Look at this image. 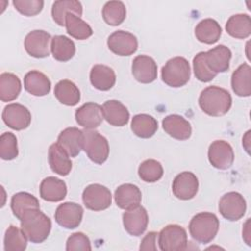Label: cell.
Masks as SVG:
<instances>
[{"label":"cell","mask_w":251,"mask_h":251,"mask_svg":"<svg viewBox=\"0 0 251 251\" xmlns=\"http://www.w3.org/2000/svg\"><path fill=\"white\" fill-rule=\"evenodd\" d=\"M198 103L205 114L212 117H221L229 111L232 98L226 89L211 85L201 91Z\"/></svg>","instance_id":"1"},{"label":"cell","mask_w":251,"mask_h":251,"mask_svg":"<svg viewBox=\"0 0 251 251\" xmlns=\"http://www.w3.org/2000/svg\"><path fill=\"white\" fill-rule=\"evenodd\" d=\"M20 221L21 228L32 243L43 242L48 237L52 227L51 220L40 211V208L26 211Z\"/></svg>","instance_id":"2"},{"label":"cell","mask_w":251,"mask_h":251,"mask_svg":"<svg viewBox=\"0 0 251 251\" xmlns=\"http://www.w3.org/2000/svg\"><path fill=\"white\" fill-rule=\"evenodd\" d=\"M220 227L218 217L210 212H201L190 220L188 229L191 237L199 243H209L217 235Z\"/></svg>","instance_id":"3"},{"label":"cell","mask_w":251,"mask_h":251,"mask_svg":"<svg viewBox=\"0 0 251 251\" xmlns=\"http://www.w3.org/2000/svg\"><path fill=\"white\" fill-rule=\"evenodd\" d=\"M162 80L171 87L185 85L190 78V66L183 57H174L167 61L161 71Z\"/></svg>","instance_id":"4"},{"label":"cell","mask_w":251,"mask_h":251,"mask_svg":"<svg viewBox=\"0 0 251 251\" xmlns=\"http://www.w3.org/2000/svg\"><path fill=\"white\" fill-rule=\"evenodd\" d=\"M83 150L87 157L95 164L101 165L109 157V143L105 136L95 129L83 130Z\"/></svg>","instance_id":"5"},{"label":"cell","mask_w":251,"mask_h":251,"mask_svg":"<svg viewBox=\"0 0 251 251\" xmlns=\"http://www.w3.org/2000/svg\"><path fill=\"white\" fill-rule=\"evenodd\" d=\"M159 247L163 251H181L187 247L186 230L178 225H168L158 233Z\"/></svg>","instance_id":"6"},{"label":"cell","mask_w":251,"mask_h":251,"mask_svg":"<svg viewBox=\"0 0 251 251\" xmlns=\"http://www.w3.org/2000/svg\"><path fill=\"white\" fill-rule=\"evenodd\" d=\"M84 206L92 211H103L112 204V194L109 188L99 183L87 185L82 192Z\"/></svg>","instance_id":"7"},{"label":"cell","mask_w":251,"mask_h":251,"mask_svg":"<svg viewBox=\"0 0 251 251\" xmlns=\"http://www.w3.org/2000/svg\"><path fill=\"white\" fill-rule=\"evenodd\" d=\"M219 212L230 222L238 221L246 212V201L239 192H227L219 201Z\"/></svg>","instance_id":"8"},{"label":"cell","mask_w":251,"mask_h":251,"mask_svg":"<svg viewBox=\"0 0 251 251\" xmlns=\"http://www.w3.org/2000/svg\"><path fill=\"white\" fill-rule=\"evenodd\" d=\"M208 159L214 168L227 170L232 166L234 161L233 149L225 140H215L209 146Z\"/></svg>","instance_id":"9"},{"label":"cell","mask_w":251,"mask_h":251,"mask_svg":"<svg viewBox=\"0 0 251 251\" xmlns=\"http://www.w3.org/2000/svg\"><path fill=\"white\" fill-rule=\"evenodd\" d=\"M51 39V35L45 30H32L25 38V49L33 58H46L51 50L49 45Z\"/></svg>","instance_id":"10"},{"label":"cell","mask_w":251,"mask_h":251,"mask_svg":"<svg viewBox=\"0 0 251 251\" xmlns=\"http://www.w3.org/2000/svg\"><path fill=\"white\" fill-rule=\"evenodd\" d=\"M107 45L118 56H130L136 52L138 41L132 33L125 30H117L108 37Z\"/></svg>","instance_id":"11"},{"label":"cell","mask_w":251,"mask_h":251,"mask_svg":"<svg viewBox=\"0 0 251 251\" xmlns=\"http://www.w3.org/2000/svg\"><path fill=\"white\" fill-rule=\"evenodd\" d=\"M2 120L10 128L23 130L30 125L31 114L25 106L19 103H12L4 108Z\"/></svg>","instance_id":"12"},{"label":"cell","mask_w":251,"mask_h":251,"mask_svg":"<svg viewBox=\"0 0 251 251\" xmlns=\"http://www.w3.org/2000/svg\"><path fill=\"white\" fill-rule=\"evenodd\" d=\"M54 217L59 226L68 229H74L82 221L83 209L77 203L65 202L57 207Z\"/></svg>","instance_id":"13"},{"label":"cell","mask_w":251,"mask_h":251,"mask_svg":"<svg viewBox=\"0 0 251 251\" xmlns=\"http://www.w3.org/2000/svg\"><path fill=\"white\" fill-rule=\"evenodd\" d=\"M123 224L125 229L132 236H140L144 233L148 226V214L144 207L138 205L123 214Z\"/></svg>","instance_id":"14"},{"label":"cell","mask_w":251,"mask_h":251,"mask_svg":"<svg viewBox=\"0 0 251 251\" xmlns=\"http://www.w3.org/2000/svg\"><path fill=\"white\" fill-rule=\"evenodd\" d=\"M198 187L199 182L197 176L191 172H182L175 177L172 190L176 198L190 200L197 194Z\"/></svg>","instance_id":"15"},{"label":"cell","mask_w":251,"mask_h":251,"mask_svg":"<svg viewBox=\"0 0 251 251\" xmlns=\"http://www.w3.org/2000/svg\"><path fill=\"white\" fill-rule=\"evenodd\" d=\"M134 78L141 83H151L158 75V68L155 60L146 55L136 56L131 65Z\"/></svg>","instance_id":"16"},{"label":"cell","mask_w":251,"mask_h":251,"mask_svg":"<svg viewBox=\"0 0 251 251\" xmlns=\"http://www.w3.org/2000/svg\"><path fill=\"white\" fill-rule=\"evenodd\" d=\"M76 123L86 129H94L103 122L102 106L94 102H88L76 109L75 113Z\"/></svg>","instance_id":"17"},{"label":"cell","mask_w":251,"mask_h":251,"mask_svg":"<svg viewBox=\"0 0 251 251\" xmlns=\"http://www.w3.org/2000/svg\"><path fill=\"white\" fill-rule=\"evenodd\" d=\"M83 130L71 126L63 129L58 135L57 143L70 157H76L83 148Z\"/></svg>","instance_id":"18"},{"label":"cell","mask_w":251,"mask_h":251,"mask_svg":"<svg viewBox=\"0 0 251 251\" xmlns=\"http://www.w3.org/2000/svg\"><path fill=\"white\" fill-rule=\"evenodd\" d=\"M162 126L165 132L175 139L186 140L191 136V125L180 115L172 114L165 117L162 121Z\"/></svg>","instance_id":"19"},{"label":"cell","mask_w":251,"mask_h":251,"mask_svg":"<svg viewBox=\"0 0 251 251\" xmlns=\"http://www.w3.org/2000/svg\"><path fill=\"white\" fill-rule=\"evenodd\" d=\"M230 59L231 51L224 44H220L205 52V61L209 69L216 75L225 73L229 69Z\"/></svg>","instance_id":"20"},{"label":"cell","mask_w":251,"mask_h":251,"mask_svg":"<svg viewBox=\"0 0 251 251\" xmlns=\"http://www.w3.org/2000/svg\"><path fill=\"white\" fill-rule=\"evenodd\" d=\"M114 197L119 208L129 210L140 205L142 194L138 186L132 183H124L116 189Z\"/></svg>","instance_id":"21"},{"label":"cell","mask_w":251,"mask_h":251,"mask_svg":"<svg viewBox=\"0 0 251 251\" xmlns=\"http://www.w3.org/2000/svg\"><path fill=\"white\" fill-rule=\"evenodd\" d=\"M40 197L48 202L62 201L67 195V185L64 180L55 177H45L39 186Z\"/></svg>","instance_id":"22"},{"label":"cell","mask_w":251,"mask_h":251,"mask_svg":"<svg viewBox=\"0 0 251 251\" xmlns=\"http://www.w3.org/2000/svg\"><path fill=\"white\" fill-rule=\"evenodd\" d=\"M68 153L56 142L48 149V162L51 170L59 176H65L71 173L73 164Z\"/></svg>","instance_id":"23"},{"label":"cell","mask_w":251,"mask_h":251,"mask_svg":"<svg viewBox=\"0 0 251 251\" xmlns=\"http://www.w3.org/2000/svg\"><path fill=\"white\" fill-rule=\"evenodd\" d=\"M104 119L114 126H124L129 121L127 108L118 100H108L102 106Z\"/></svg>","instance_id":"24"},{"label":"cell","mask_w":251,"mask_h":251,"mask_svg":"<svg viewBox=\"0 0 251 251\" xmlns=\"http://www.w3.org/2000/svg\"><path fill=\"white\" fill-rule=\"evenodd\" d=\"M25 89L33 96H45L50 92L51 81L43 73L32 70L25 74L24 78Z\"/></svg>","instance_id":"25"},{"label":"cell","mask_w":251,"mask_h":251,"mask_svg":"<svg viewBox=\"0 0 251 251\" xmlns=\"http://www.w3.org/2000/svg\"><path fill=\"white\" fill-rule=\"evenodd\" d=\"M91 84L98 90H110L116 83V74L114 70L106 65H94L89 75Z\"/></svg>","instance_id":"26"},{"label":"cell","mask_w":251,"mask_h":251,"mask_svg":"<svg viewBox=\"0 0 251 251\" xmlns=\"http://www.w3.org/2000/svg\"><path fill=\"white\" fill-rule=\"evenodd\" d=\"M231 88L240 97L251 95V67L243 63L231 75Z\"/></svg>","instance_id":"27"},{"label":"cell","mask_w":251,"mask_h":251,"mask_svg":"<svg viewBox=\"0 0 251 251\" xmlns=\"http://www.w3.org/2000/svg\"><path fill=\"white\" fill-rule=\"evenodd\" d=\"M194 33L198 41L205 44H214L222 35V27L216 20L207 18L197 24Z\"/></svg>","instance_id":"28"},{"label":"cell","mask_w":251,"mask_h":251,"mask_svg":"<svg viewBox=\"0 0 251 251\" xmlns=\"http://www.w3.org/2000/svg\"><path fill=\"white\" fill-rule=\"evenodd\" d=\"M54 95L61 104L66 106H75L80 100L78 87L69 79H62L55 85Z\"/></svg>","instance_id":"29"},{"label":"cell","mask_w":251,"mask_h":251,"mask_svg":"<svg viewBox=\"0 0 251 251\" xmlns=\"http://www.w3.org/2000/svg\"><path fill=\"white\" fill-rule=\"evenodd\" d=\"M50 49L53 58L59 62L70 61L75 54V42L65 35H54Z\"/></svg>","instance_id":"30"},{"label":"cell","mask_w":251,"mask_h":251,"mask_svg":"<svg viewBox=\"0 0 251 251\" xmlns=\"http://www.w3.org/2000/svg\"><path fill=\"white\" fill-rule=\"evenodd\" d=\"M69 13L80 17L82 15L81 3L76 0H58L53 3L51 15L54 22L59 25H65V19Z\"/></svg>","instance_id":"31"},{"label":"cell","mask_w":251,"mask_h":251,"mask_svg":"<svg viewBox=\"0 0 251 251\" xmlns=\"http://www.w3.org/2000/svg\"><path fill=\"white\" fill-rule=\"evenodd\" d=\"M226 30L234 38H247L251 34L250 16L247 14L232 15L226 24Z\"/></svg>","instance_id":"32"},{"label":"cell","mask_w":251,"mask_h":251,"mask_svg":"<svg viewBox=\"0 0 251 251\" xmlns=\"http://www.w3.org/2000/svg\"><path fill=\"white\" fill-rule=\"evenodd\" d=\"M131 130L140 138L152 137L158 129L157 120L148 114H137L131 120Z\"/></svg>","instance_id":"33"},{"label":"cell","mask_w":251,"mask_h":251,"mask_svg":"<svg viewBox=\"0 0 251 251\" xmlns=\"http://www.w3.org/2000/svg\"><path fill=\"white\" fill-rule=\"evenodd\" d=\"M22 90V83L18 75L12 73L0 75V99L2 102L15 100Z\"/></svg>","instance_id":"34"},{"label":"cell","mask_w":251,"mask_h":251,"mask_svg":"<svg viewBox=\"0 0 251 251\" xmlns=\"http://www.w3.org/2000/svg\"><path fill=\"white\" fill-rule=\"evenodd\" d=\"M39 208L38 199L28 192L21 191L14 194L11 198V209L18 220H21L26 211Z\"/></svg>","instance_id":"35"},{"label":"cell","mask_w":251,"mask_h":251,"mask_svg":"<svg viewBox=\"0 0 251 251\" xmlns=\"http://www.w3.org/2000/svg\"><path fill=\"white\" fill-rule=\"evenodd\" d=\"M65 26L67 32L74 38L84 40L90 37L93 33L90 25L84 22L80 17L69 13L65 19Z\"/></svg>","instance_id":"36"},{"label":"cell","mask_w":251,"mask_h":251,"mask_svg":"<svg viewBox=\"0 0 251 251\" xmlns=\"http://www.w3.org/2000/svg\"><path fill=\"white\" fill-rule=\"evenodd\" d=\"M102 17L109 25H121L126 17V9L122 1H109L102 9Z\"/></svg>","instance_id":"37"},{"label":"cell","mask_w":251,"mask_h":251,"mask_svg":"<svg viewBox=\"0 0 251 251\" xmlns=\"http://www.w3.org/2000/svg\"><path fill=\"white\" fill-rule=\"evenodd\" d=\"M27 245V237L22 228L11 225L5 232L4 250L5 251H24Z\"/></svg>","instance_id":"38"},{"label":"cell","mask_w":251,"mask_h":251,"mask_svg":"<svg viewBox=\"0 0 251 251\" xmlns=\"http://www.w3.org/2000/svg\"><path fill=\"white\" fill-rule=\"evenodd\" d=\"M163 175V166L154 159L145 160L138 167V176L145 182H156L161 179Z\"/></svg>","instance_id":"39"},{"label":"cell","mask_w":251,"mask_h":251,"mask_svg":"<svg viewBox=\"0 0 251 251\" xmlns=\"http://www.w3.org/2000/svg\"><path fill=\"white\" fill-rule=\"evenodd\" d=\"M18 141L12 132H4L0 136V157L3 160L10 161L18 157Z\"/></svg>","instance_id":"40"},{"label":"cell","mask_w":251,"mask_h":251,"mask_svg":"<svg viewBox=\"0 0 251 251\" xmlns=\"http://www.w3.org/2000/svg\"><path fill=\"white\" fill-rule=\"evenodd\" d=\"M192 64L194 75L198 80L202 82H209L216 77L217 75L209 69L205 61V52H199L196 54L193 58Z\"/></svg>","instance_id":"41"},{"label":"cell","mask_w":251,"mask_h":251,"mask_svg":"<svg viewBox=\"0 0 251 251\" xmlns=\"http://www.w3.org/2000/svg\"><path fill=\"white\" fill-rule=\"evenodd\" d=\"M13 5L22 15L32 17L42 11L44 2L42 0H14Z\"/></svg>","instance_id":"42"},{"label":"cell","mask_w":251,"mask_h":251,"mask_svg":"<svg viewBox=\"0 0 251 251\" xmlns=\"http://www.w3.org/2000/svg\"><path fill=\"white\" fill-rule=\"evenodd\" d=\"M67 251H89L91 250V243L89 238L83 232H75L68 239L66 243Z\"/></svg>","instance_id":"43"},{"label":"cell","mask_w":251,"mask_h":251,"mask_svg":"<svg viewBox=\"0 0 251 251\" xmlns=\"http://www.w3.org/2000/svg\"><path fill=\"white\" fill-rule=\"evenodd\" d=\"M157 237H158L157 232H155V231L148 232L141 240L139 249L140 250H154V251L157 250V246H156Z\"/></svg>","instance_id":"44"}]
</instances>
